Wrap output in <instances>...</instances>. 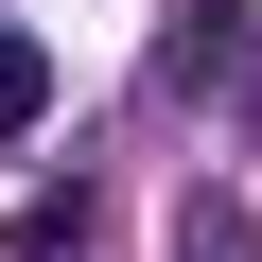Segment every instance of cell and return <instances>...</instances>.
Returning <instances> with one entry per match:
<instances>
[{
    "label": "cell",
    "instance_id": "1",
    "mask_svg": "<svg viewBox=\"0 0 262 262\" xmlns=\"http://www.w3.org/2000/svg\"><path fill=\"white\" fill-rule=\"evenodd\" d=\"M70 245H88V175H53V192L18 210V262H70Z\"/></svg>",
    "mask_w": 262,
    "mask_h": 262
},
{
    "label": "cell",
    "instance_id": "2",
    "mask_svg": "<svg viewBox=\"0 0 262 262\" xmlns=\"http://www.w3.org/2000/svg\"><path fill=\"white\" fill-rule=\"evenodd\" d=\"M35 105H53V53H35V35H0V140H18Z\"/></svg>",
    "mask_w": 262,
    "mask_h": 262
}]
</instances>
